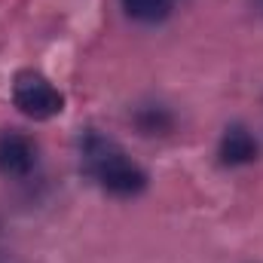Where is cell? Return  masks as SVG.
Masks as SVG:
<instances>
[{"label":"cell","mask_w":263,"mask_h":263,"mask_svg":"<svg viewBox=\"0 0 263 263\" xmlns=\"http://www.w3.org/2000/svg\"><path fill=\"white\" fill-rule=\"evenodd\" d=\"M80 162L83 172L110 196L132 199L144 193L147 172L132 159L129 153L98 129H86L80 135Z\"/></svg>","instance_id":"1"},{"label":"cell","mask_w":263,"mask_h":263,"mask_svg":"<svg viewBox=\"0 0 263 263\" xmlns=\"http://www.w3.org/2000/svg\"><path fill=\"white\" fill-rule=\"evenodd\" d=\"M12 104L28 120H52L65 110V95L37 70H18L12 80Z\"/></svg>","instance_id":"2"},{"label":"cell","mask_w":263,"mask_h":263,"mask_svg":"<svg viewBox=\"0 0 263 263\" xmlns=\"http://www.w3.org/2000/svg\"><path fill=\"white\" fill-rule=\"evenodd\" d=\"M37 168V144L31 135L18 129L0 132V175L3 178H28Z\"/></svg>","instance_id":"3"},{"label":"cell","mask_w":263,"mask_h":263,"mask_svg":"<svg viewBox=\"0 0 263 263\" xmlns=\"http://www.w3.org/2000/svg\"><path fill=\"white\" fill-rule=\"evenodd\" d=\"M217 159L220 165L227 168H242V165H251L257 159V138L251 135L248 126L242 123H233L227 126L220 141H217Z\"/></svg>","instance_id":"4"},{"label":"cell","mask_w":263,"mask_h":263,"mask_svg":"<svg viewBox=\"0 0 263 263\" xmlns=\"http://www.w3.org/2000/svg\"><path fill=\"white\" fill-rule=\"evenodd\" d=\"M132 123H135V129L141 132V135H147V138H165L175 129V114L165 104H159V101H147V104L135 107Z\"/></svg>","instance_id":"5"},{"label":"cell","mask_w":263,"mask_h":263,"mask_svg":"<svg viewBox=\"0 0 263 263\" xmlns=\"http://www.w3.org/2000/svg\"><path fill=\"white\" fill-rule=\"evenodd\" d=\"M126 15L141 22V25H159L172 15L175 0H123Z\"/></svg>","instance_id":"6"},{"label":"cell","mask_w":263,"mask_h":263,"mask_svg":"<svg viewBox=\"0 0 263 263\" xmlns=\"http://www.w3.org/2000/svg\"><path fill=\"white\" fill-rule=\"evenodd\" d=\"M254 3H257V9H260V12H263V0H254Z\"/></svg>","instance_id":"7"}]
</instances>
